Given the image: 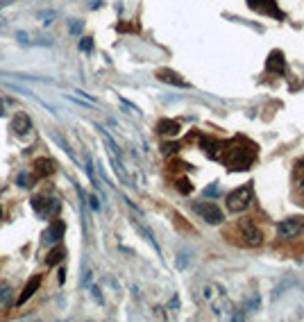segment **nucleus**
I'll return each mask as SVG.
<instances>
[{"instance_id":"obj_1","label":"nucleus","mask_w":304,"mask_h":322,"mask_svg":"<svg viewBox=\"0 0 304 322\" xmlns=\"http://www.w3.org/2000/svg\"><path fill=\"white\" fill-rule=\"evenodd\" d=\"M218 159L225 166H229L231 170H245L257 159V145L250 143L243 136H236L229 143H223V150H220Z\"/></svg>"},{"instance_id":"obj_17","label":"nucleus","mask_w":304,"mask_h":322,"mask_svg":"<svg viewBox=\"0 0 304 322\" xmlns=\"http://www.w3.org/2000/svg\"><path fill=\"white\" fill-rule=\"evenodd\" d=\"M64 257H66V250H64L61 245H57L55 250H50V252H48L46 263H48V265H57V263H61V261H64Z\"/></svg>"},{"instance_id":"obj_21","label":"nucleus","mask_w":304,"mask_h":322,"mask_svg":"<svg viewBox=\"0 0 304 322\" xmlns=\"http://www.w3.org/2000/svg\"><path fill=\"white\" fill-rule=\"evenodd\" d=\"M0 218H2V207H0Z\"/></svg>"},{"instance_id":"obj_14","label":"nucleus","mask_w":304,"mask_h":322,"mask_svg":"<svg viewBox=\"0 0 304 322\" xmlns=\"http://www.w3.org/2000/svg\"><path fill=\"white\" fill-rule=\"evenodd\" d=\"M293 182H295V189H300V191H302V204H304V159H302V161H295Z\"/></svg>"},{"instance_id":"obj_2","label":"nucleus","mask_w":304,"mask_h":322,"mask_svg":"<svg viewBox=\"0 0 304 322\" xmlns=\"http://www.w3.org/2000/svg\"><path fill=\"white\" fill-rule=\"evenodd\" d=\"M200 300H202V304H205L216 318H225L231 313V304H229V300H227L225 290L220 288L218 284H213V282L202 284V286H200Z\"/></svg>"},{"instance_id":"obj_18","label":"nucleus","mask_w":304,"mask_h":322,"mask_svg":"<svg viewBox=\"0 0 304 322\" xmlns=\"http://www.w3.org/2000/svg\"><path fill=\"white\" fill-rule=\"evenodd\" d=\"M177 189L182 193H191L193 186H191V182H186V179H177Z\"/></svg>"},{"instance_id":"obj_5","label":"nucleus","mask_w":304,"mask_h":322,"mask_svg":"<svg viewBox=\"0 0 304 322\" xmlns=\"http://www.w3.org/2000/svg\"><path fill=\"white\" fill-rule=\"evenodd\" d=\"M32 207L37 211V216L41 218H53L57 211H59V200L48 195H34L32 197Z\"/></svg>"},{"instance_id":"obj_8","label":"nucleus","mask_w":304,"mask_h":322,"mask_svg":"<svg viewBox=\"0 0 304 322\" xmlns=\"http://www.w3.org/2000/svg\"><path fill=\"white\" fill-rule=\"evenodd\" d=\"M247 5L259 14H266V16H272V19H284V14L279 12L275 0H247Z\"/></svg>"},{"instance_id":"obj_11","label":"nucleus","mask_w":304,"mask_h":322,"mask_svg":"<svg viewBox=\"0 0 304 322\" xmlns=\"http://www.w3.org/2000/svg\"><path fill=\"white\" fill-rule=\"evenodd\" d=\"M157 77L161 79V82H168V84H175V86H189V84H186V79L179 77L177 73L171 71V68H159Z\"/></svg>"},{"instance_id":"obj_7","label":"nucleus","mask_w":304,"mask_h":322,"mask_svg":"<svg viewBox=\"0 0 304 322\" xmlns=\"http://www.w3.org/2000/svg\"><path fill=\"white\" fill-rule=\"evenodd\" d=\"M304 229L302 218H286L277 225V236L279 238H298Z\"/></svg>"},{"instance_id":"obj_13","label":"nucleus","mask_w":304,"mask_h":322,"mask_svg":"<svg viewBox=\"0 0 304 322\" xmlns=\"http://www.w3.org/2000/svg\"><path fill=\"white\" fill-rule=\"evenodd\" d=\"M64 231H66V225L61 223V220H55V223L48 227V231L43 236H46V241H50V243H57V241L64 236Z\"/></svg>"},{"instance_id":"obj_12","label":"nucleus","mask_w":304,"mask_h":322,"mask_svg":"<svg viewBox=\"0 0 304 322\" xmlns=\"http://www.w3.org/2000/svg\"><path fill=\"white\" fill-rule=\"evenodd\" d=\"M41 286V275H34V277H30V282L25 284V288H23V295L19 297V304H25L30 297L37 293V288Z\"/></svg>"},{"instance_id":"obj_15","label":"nucleus","mask_w":304,"mask_h":322,"mask_svg":"<svg viewBox=\"0 0 304 322\" xmlns=\"http://www.w3.org/2000/svg\"><path fill=\"white\" fill-rule=\"evenodd\" d=\"M266 68H268V71H277V73H282V71H284V55L275 50V53L270 55L268 64H266Z\"/></svg>"},{"instance_id":"obj_3","label":"nucleus","mask_w":304,"mask_h":322,"mask_svg":"<svg viewBox=\"0 0 304 322\" xmlns=\"http://www.w3.org/2000/svg\"><path fill=\"white\" fill-rule=\"evenodd\" d=\"M231 234H238L241 245H245V247H259V245L264 243V231L259 229L257 223H254L252 218H243V220H238V223L234 225Z\"/></svg>"},{"instance_id":"obj_19","label":"nucleus","mask_w":304,"mask_h":322,"mask_svg":"<svg viewBox=\"0 0 304 322\" xmlns=\"http://www.w3.org/2000/svg\"><path fill=\"white\" fill-rule=\"evenodd\" d=\"M161 150H164V154H175V152L179 150V145L177 143H166Z\"/></svg>"},{"instance_id":"obj_20","label":"nucleus","mask_w":304,"mask_h":322,"mask_svg":"<svg viewBox=\"0 0 304 322\" xmlns=\"http://www.w3.org/2000/svg\"><path fill=\"white\" fill-rule=\"evenodd\" d=\"M89 48H91V41L84 39V41H82V50H89Z\"/></svg>"},{"instance_id":"obj_16","label":"nucleus","mask_w":304,"mask_h":322,"mask_svg":"<svg viewBox=\"0 0 304 322\" xmlns=\"http://www.w3.org/2000/svg\"><path fill=\"white\" fill-rule=\"evenodd\" d=\"M157 132L159 134H171V136H175L179 132V123L177 120H161L157 125Z\"/></svg>"},{"instance_id":"obj_4","label":"nucleus","mask_w":304,"mask_h":322,"mask_svg":"<svg viewBox=\"0 0 304 322\" xmlns=\"http://www.w3.org/2000/svg\"><path fill=\"white\" fill-rule=\"evenodd\" d=\"M250 202H252V186L250 184L238 186V189H234V191L227 195V209L234 211V213L245 211L250 207Z\"/></svg>"},{"instance_id":"obj_9","label":"nucleus","mask_w":304,"mask_h":322,"mask_svg":"<svg viewBox=\"0 0 304 322\" xmlns=\"http://www.w3.org/2000/svg\"><path fill=\"white\" fill-rule=\"evenodd\" d=\"M32 166H34V175H37V179L39 177H50V175L57 170V164H55L50 157H39Z\"/></svg>"},{"instance_id":"obj_6","label":"nucleus","mask_w":304,"mask_h":322,"mask_svg":"<svg viewBox=\"0 0 304 322\" xmlns=\"http://www.w3.org/2000/svg\"><path fill=\"white\" fill-rule=\"evenodd\" d=\"M193 209H195V213H200V216L205 218L207 223H211V225L223 223V211L218 209V204L216 202H195L193 204Z\"/></svg>"},{"instance_id":"obj_10","label":"nucleus","mask_w":304,"mask_h":322,"mask_svg":"<svg viewBox=\"0 0 304 322\" xmlns=\"http://www.w3.org/2000/svg\"><path fill=\"white\" fill-rule=\"evenodd\" d=\"M12 130H14V134H19L20 138L27 136L30 130H32V120L27 118L25 114H16V116H14V123H12Z\"/></svg>"}]
</instances>
